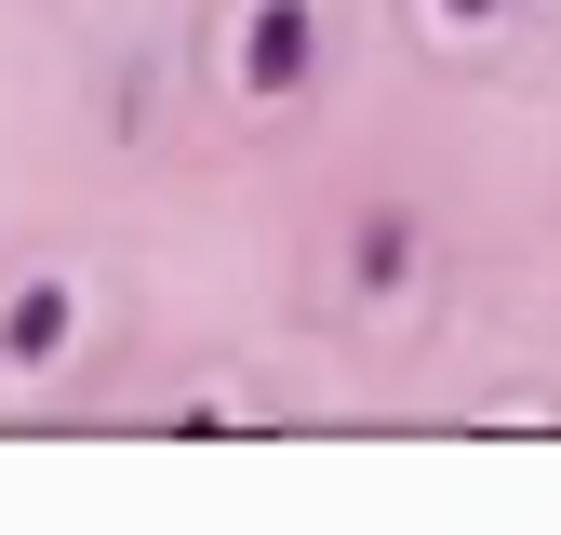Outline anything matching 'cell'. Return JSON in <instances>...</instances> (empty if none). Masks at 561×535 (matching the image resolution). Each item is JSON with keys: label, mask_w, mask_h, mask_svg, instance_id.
Instances as JSON below:
<instances>
[{"label": "cell", "mask_w": 561, "mask_h": 535, "mask_svg": "<svg viewBox=\"0 0 561 535\" xmlns=\"http://www.w3.org/2000/svg\"><path fill=\"white\" fill-rule=\"evenodd\" d=\"M308 81H321V0H254V14H241V94L280 107Z\"/></svg>", "instance_id": "6da1fadb"}, {"label": "cell", "mask_w": 561, "mask_h": 535, "mask_svg": "<svg viewBox=\"0 0 561 535\" xmlns=\"http://www.w3.org/2000/svg\"><path fill=\"white\" fill-rule=\"evenodd\" d=\"M67 334H81V295H67L54 268H41V282H14V308H0V362L41 375V362H67Z\"/></svg>", "instance_id": "7a4b0ae2"}, {"label": "cell", "mask_w": 561, "mask_h": 535, "mask_svg": "<svg viewBox=\"0 0 561 535\" xmlns=\"http://www.w3.org/2000/svg\"><path fill=\"white\" fill-rule=\"evenodd\" d=\"M414 282V215H362V295H401Z\"/></svg>", "instance_id": "3957f363"}, {"label": "cell", "mask_w": 561, "mask_h": 535, "mask_svg": "<svg viewBox=\"0 0 561 535\" xmlns=\"http://www.w3.org/2000/svg\"><path fill=\"white\" fill-rule=\"evenodd\" d=\"M428 14H442V27H495V0H428Z\"/></svg>", "instance_id": "277c9868"}]
</instances>
